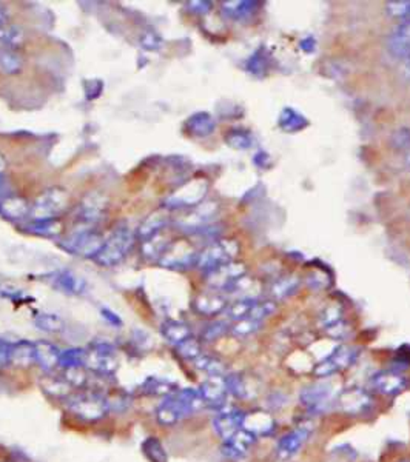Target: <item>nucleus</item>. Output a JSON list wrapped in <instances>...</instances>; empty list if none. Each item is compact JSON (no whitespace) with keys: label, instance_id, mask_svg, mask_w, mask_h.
I'll list each match as a JSON object with an SVG mask.
<instances>
[{"label":"nucleus","instance_id":"f257e3e1","mask_svg":"<svg viewBox=\"0 0 410 462\" xmlns=\"http://www.w3.org/2000/svg\"><path fill=\"white\" fill-rule=\"evenodd\" d=\"M204 407V401L198 390L180 389L164 398L156 409V419L162 426H175L183 419L195 415Z\"/></svg>","mask_w":410,"mask_h":462},{"label":"nucleus","instance_id":"f03ea898","mask_svg":"<svg viewBox=\"0 0 410 462\" xmlns=\"http://www.w3.org/2000/svg\"><path fill=\"white\" fill-rule=\"evenodd\" d=\"M66 406L74 416L85 422L101 421L110 411L107 396H103L98 390L90 389L70 394L66 399Z\"/></svg>","mask_w":410,"mask_h":462},{"label":"nucleus","instance_id":"7ed1b4c3","mask_svg":"<svg viewBox=\"0 0 410 462\" xmlns=\"http://www.w3.org/2000/svg\"><path fill=\"white\" fill-rule=\"evenodd\" d=\"M135 244V235L128 228H119L105 239L101 252L94 257L102 267H114L127 257L128 252Z\"/></svg>","mask_w":410,"mask_h":462},{"label":"nucleus","instance_id":"20e7f679","mask_svg":"<svg viewBox=\"0 0 410 462\" xmlns=\"http://www.w3.org/2000/svg\"><path fill=\"white\" fill-rule=\"evenodd\" d=\"M237 250H240V247H237L235 240H216V242H212L208 247H205L201 253H198L196 267L207 274L219 267L233 262Z\"/></svg>","mask_w":410,"mask_h":462},{"label":"nucleus","instance_id":"39448f33","mask_svg":"<svg viewBox=\"0 0 410 462\" xmlns=\"http://www.w3.org/2000/svg\"><path fill=\"white\" fill-rule=\"evenodd\" d=\"M70 205V195L61 187H51L36 197L31 204L33 219H56Z\"/></svg>","mask_w":410,"mask_h":462},{"label":"nucleus","instance_id":"423d86ee","mask_svg":"<svg viewBox=\"0 0 410 462\" xmlns=\"http://www.w3.org/2000/svg\"><path fill=\"white\" fill-rule=\"evenodd\" d=\"M105 242V239L96 233V231L91 230H82L76 231V233L70 235L61 240V248H63L66 253L82 256V257H96V255L101 252V248Z\"/></svg>","mask_w":410,"mask_h":462},{"label":"nucleus","instance_id":"0eeeda50","mask_svg":"<svg viewBox=\"0 0 410 462\" xmlns=\"http://www.w3.org/2000/svg\"><path fill=\"white\" fill-rule=\"evenodd\" d=\"M85 369L99 374V376H111L118 370V359L114 356V349L110 344H94L90 350H85Z\"/></svg>","mask_w":410,"mask_h":462},{"label":"nucleus","instance_id":"6e6552de","mask_svg":"<svg viewBox=\"0 0 410 462\" xmlns=\"http://www.w3.org/2000/svg\"><path fill=\"white\" fill-rule=\"evenodd\" d=\"M358 350L350 345H341L333 350L327 358H324L317 367L313 369V374L317 378H329L341 370L350 367L355 362Z\"/></svg>","mask_w":410,"mask_h":462},{"label":"nucleus","instance_id":"1a4fd4ad","mask_svg":"<svg viewBox=\"0 0 410 462\" xmlns=\"http://www.w3.org/2000/svg\"><path fill=\"white\" fill-rule=\"evenodd\" d=\"M205 276L207 284L212 287L215 292L232 293L236 284L245 276V267L242 264L230 262L213 270V272L207 273Z\"/></svg>","mask_w":410,"mask_h":462},{"label":"nucleus","instance_id":"9d476101","mask_svg":"<svg viewBox=\"0 0 410 462\" xmlns=\"http://www.w3.org/2000/svg\"><path fill=\"white\" fill-rule=\"evenodd\" d=\"M198 253L185 242L171 244L167 252L159 259V264L165 268L173 270H187L196 265Z\"/></svg>","mask_w":410,"mask_h":462},{"label":"nucleus","instance_id":"9b49d317","mask_svg":"<svg viewBox=\"0 0 410 462\" xmlns=\"http://www.w3.org/2000/svg\"><path fill=\"white\" fill-rule=\"evenodd\" d=\"M108 202L101 192L94 191L85 196L76 210V219L82 224H96L107 213Z\"/></svg>","mask_w":410,"mask_h":462},{"label":"nucleus","instance_id":"f8f14e48","mask_svg":"<svg viewBox=\"0 0 410 462\" xmlns=\"http://www.w3.org/2000/svg\"><path fill=\"white\" fill-rule=\"evenodd\" d=\"M198 391L201 394L204 406L215 410L224 409L228 394L225 376H208Z\"/></svg>","mask_w":410,"mask_h":462},{"label":"nucleus","instance_id":"ddd939ff","mask_svg":"<svg viewBox=\"0 0 410 462\" xmlns=\"http://www.w3.org/2000/svg\"><path fill=\"white\" fill-rule=\"evenodd\" d=\"M333 399V390L330 384H313L301 391V404L312 413L327 410Z\"/></svg>","mask_w":410,"mask_h":462},{"label":"nucleus","instance_id":"4468645a","mask_svg":"<svg viewBox=\"0 0 410 462\" xmlns=\"http://www.w3.org/2000/svg\"><path fill=\"white\" fill-rule=\"evenodd\" d=\"M319 327L332 338H344L349 333L347 322L344 321V310L339 304H332L324 308L319 316Z\"/></svg>","mask_w":410,"mask_h":462},{"label":"nucleus","instance_id":"2eb2a0df","mask_svg":"<svg viewBox=\"0 0 410 462\" xmlns=\"http://www.w3.org/2000/svg\"><path fill=\"white\" fill-rule=\"evenodd\" d=\"M338 407L346 415H361L371 406V396L362 389H347L338 394Z\"/></svg>","mask_w":410,"mask_h":462},{"label":"nucleus","instance_id":"dca6fc26","mask_svg":"<svg viewBox=\"0 0 410 462\" xmlns=\"http://www.w3.org/2000/svg\"><path fill=\"white\" fill-rule=\"evenodd\" d=\"M406 387L407 381L398 371H379L370 379V389L384 396H394V394L404 391Z\"/></svg>","mask_w":410,"mask_h":462},{"label":"nucleus","instance_id":"f3484780","mask_svg":"<svg viewBox=\"0 0 410 462\" xmlns=\"http://www.w3.org/2000/svg\"><path fill=\"white\" fill-rule=\"evenodd\" d=\"M244 421L245 413L242 410H225L219 413L213 419V428L219 438L227 441L228 438H232L235 433L244 428Z\"/></svg>","mask_w":410,"mask_h":462},{"label":"nucleus","instance_id":"a211bd4d","mask_svg":"<svg viewBox=\"0 0 410 462\" xmlns=\"http://www.w3.org/2000/svg\"><path fill=\"white\" fill-rule=\"evenodd\" d=\"M256 442V435L247 428H241L232 438L224 441L222 453L230 459H240L249 453V450Z\"/></svg>","mask_w":410,"mask_h":462},{"label":"nucleus","instance_id":"6ab92c4d","mask_svg":"<svg viewBox=\"0 0 410 462\" xmlns=\"http://www.w3.org/2000/svg\"><path fill=\"white\" fill-rule=\"evenodd\" d=\"M207 191V184L205 182H193L187 187H184L180 191H178L176 195L170 196L165 200V207L176 210V208H184L190 205H196L199 200H203Z\"/></svg>","mask_w":410,"mask_h":462},{"label":"nucleus","instance_id":"aec40b11","mask_svg":"<svg viewBox=\"0 0 410 462\" xmlns=\"http://www.w3.org/2000/svg\"><path fill=\"white\" fill-rule=\"evenodd\" d=\"M309 436H310V427L301 426L298 428H294L278 442L276 455H278L280 459H290L292 456L298 453L304 444H306Z\"/></svg>","mask_w":410,"mask_h":462},{"label":"nucleus","instance_id":"412c9836","mask_svg":"<svg viewBox=\"0 0 410 462\" xmlns=\"http://www.w3.org/2000/svg\"><path fill=\"white\" fill-rule=\"evenodd\" d=\"M50 282L57 292H62L65 294L81 296L87 292V284H85L83 279H81L78 274L68 272V270L54 273L50 277Z\"/></svg>","mask_w":410,"mask_h":462},{"label":"nucleus","instance_id":"4be33fe9","mask_svg":"<svg viewBox=\"0 0 410 462\" xmlns=\"http://www.w3.org/2000/svg\"><path fill=\"white\" fill-rule=\"evenodd\" d=\"M195 310L203 314V316H216L219 313L225 312V308L228 307L225 296H222L219 292H204L201 294H198L195 297L193 302Z\"/></svg>","mask_w":410,"mask_h":462},{"label":"nucleus","instance_id":"5701e85b","mask_svg":"<svg viewBox=\"0 0 410 462\" xmlns=\"http://www.w3.org/2000/svg\"><path fill=\"white\" fill-rule=\"evenodd\" d=\"M31 204L24 197L8 196L0 199V216L8 220H22L30 216Z\"/></svg>","mask_w":410,"mask_h":462},{"label":"nucleus","instance_id":"b1692460","mask_svg":"<svg viewBox=\"0 0 410 462\" xmlns=\"http://www.w3.org/2000/svg\"><path fill=\"white\" fill-rule=\"evenodd\" d=\"M185 130L193 138H208L216 130V120L210 113H196L187 119Z\"/></svg>","mask_w":410,"mask_h":462},{"label":"nucleus","instance_id":"393cba45","mask_svg":"<svg viewBox=\"0 0 410 462\" xmlns=\"http://www.w3.org/2000/svg\"><path fill=\"white\" fill-rule=\"evenodd\" d=\"M260 6L261 2H256V0H232V2L222 4V13L232 21H245V19L253 17Z\"/></svg>","mask_w":410,"mask_h":462},{"label":"nucleus","instance_id":"a878e982","mask_svg":"<svg viewBox=\"0 0 410 462\" xmlns=\"http://www.w3.org/2000/svg\"><path fill=\"white\" fill-rule=\"evenodd\" d=\"M9 364L17 369H28L36 364V344L28 341H19L11 344Z\"/></svg>","mask_w":410,"mask_h":462},{"label":"nucleus","instance_id":"bb28decb","mask_svg":"<svg viewBox=\"0 0 410 462\" xmlns=\"http://www.w3.org/2000/svg\"><path fill=\"white\" fill-rule=\"evenodd\" d=\"M61 350L48 341L36 342V364L43 371H53L56 367H59Z\"/></svg>","mask_w":410,"mask_h":462},{"label":"nucleus","instance_id":"cd10ccee","mask_svg":"<svg viewBox=\"0 0 410 462\" xmlns=\"http://www.w3.org/2000/svg\"><path fill=\"white\" fill-rule=\"evenodd\" d=\"M22 228L30 235L42 237H56L62 233V222L57 219H33L22 225Z\"/></svg>","mask_w":410,"mask_h":462},{"label":"nucleus","instance_id":"c85d7f7f","mask_svg":"<svg viewBox=\"0 0 410 462\" xmlns=\"http://www.w3.org/2000/svg\"><path fill=\"white\" fill-rule=\"evenodd\" d=\"M167 224H168V216L165 213H162V211H155V213L147 216L144 222L139 225L138 237L142 240V242H145V240L162 233V230L167 227Z\"/></svg>","mask_w":410,"mask_h":462},{"label":"nucleus","instance_id":"c756f323","mask_svg":"<svg viewBox=\"0 0 410 462\" xmlns=\"http://www.w3.org/2000/svg\"><path fill=\"white\" fill-rule=\"evenodd\" d=\"M299 290V279L294 276H282L270 285V296L275 301L289 299Z\"/></svg>","mask_w":410,"mask_h":462},{"label":"nucleus","instance_id":"7c9ffc66","mask_svg":"<svg viewBox=\"0 0 410 462\" xmlns=\"http://www.w3.org/2000/svg\"><path fill=\"white\" fill-rule=\"evenodd\" d=\"M245 70L252 76L262 79L270 70V56L265 51V48H257V50L247 59Z\"/></svg>","mask_w":410,"mask_h":462},{"label":"nucleus","instance_id":"2f4dec72","mask_svg":"<svg viewBox=\"0 0 410 462\" xmlns=\"http://www.w3.org/2000/svg\"><path fill=\"white\" fill-rule=\"evenodd\" d=\"M160 333L168 342L175 344V345L184 342L185 339L190 338V336H192V330H190V327L185 322H180V321L164 322L160 327Z\"/></svg>","mask_w":410,"mask_h":462},{"label":"nucleus","instance_id":"473e14b6","mask_svg":"<svg viewBox=\"0 0 410 462\" xmlns=\"http://www.w3.org/2000/svg\"><path fill=\"white\" fill-rule=\"evenodd\" d=\"M278 125H280V128L285 133H297V131H301L306 128L309 125V120L304 118L301 113L289 107V108H284L281 111Z\"/></svg>","mask_w":410,"mask_h":462},{"label":"nucleus","instance_id":"72a5a7b5","mask_svg":"<svg viewBox=\"0 0 410 462\" xmlns=\"http://www.w3.org/2000/svg\"><path fill=\"white\" fill-rule=\"evenodd\" d=\"M256 301L257 297H240V299L232 302L225 308V314L228 319H232L235 322L249 319Z\"/></svg>","mask_w":410,"mask_h":462},{"label":"nucleus","instance_id":"f704fd0d","mask_svg":"<svg viewBox=\"0 0 410 462\" xmlns=\"http://www.w3.org/2000/svg\"><path fill=\"white\" fill-rule=\"evenodd\" d=\"M140 391L144 394H150V396H168L173 391H176V385L167 379L151 376L144 381L140 385Z\"/></svg>","mask_w":410,"mask_h":462},{"label":"nucleus","instance_id":"c9c22d12","mask_svg":"<svg viewBox=\"0 0 410 462\" xmlns=\"http://www.w3.org/2000/svg\"><path fill=\"white\" fill-rule=\"evenodd\" d=\"M193 364L198 370L207 373L208 376H224L225 374V364L216 356L203 353L201 356H198Z\"/></svg>","mask_w":410,"mask_h":462},{"label":"nucleus","instance_id":"e433bc0d","mask_svg":"<svg viewBox=\"0 0 410 462\" xmlns=\"http://www.w3.org/2000/svg\"><path fill=\"white\" fill-rule=\"evenodd\" d=\"M227 145H230L235 150H250L255 145L253 134L249 130L235 128L225 134Z\"/></svg>","mask_w":410,"mask_h":462},{"label":"nucleus","instance_id":"4c0bfd02","mask_svg":"<svg viewBox=\"0 0 410 462\" xmlns=\"http://www.w3.org/2000/svg\"><path fill=\"white\" fill-rule=\"evenodd\" d=\"M37 329L45 333H61L63 330V321L61 316L54 313H39L34 316L33 319Z\"/></svg>","mask_w":410,"mask_h":462},{"label":"nucleus","instance_id":"58836bf2","mask_svg":"<svg viewBox=\"0 0 410 462\" xmlns=\"http://www.w3.org/2000/svg\"><path fill=\"white\" fill-rule=\"evenodd\" d=\"M142 453H144V456L150 462H167L168 461L164 446H162V442L155 436H150L144 442H142Z\"/></svg>","mask_w":410,"mask_h":462},{"label":"nucleus","instance_id":"ea45409f","mask_svg":"<svg viewBox=\"0 0 410 462\" xmlns=\"http://www.w3.org/2000/svg\"><path fill=\"white\" fill-rule=\"evenodd\" d=\"M170 245H171L170 240L164 235L159 233L158 236L145 240L144 247H142V253H144V256L148 259H160Z\"/></svg>","mask_w":410,"mask_h":462},{"label":"nucleus","instance_id":"a19ab883","mask_svg":"<svg viewBox=\"0 0 410 462\" xmlns=\"http://www.w3.org/2000/svg\"><path fill=\"white\" fill-rule=\"evenodd\" d=\"M22 70V59L11 48L0 46V71L16 74Z\"/></svg>","mask_w":410,"mask_h":462},{"label":"nucleus","instance_id":"79ce46f5","mask_svg":"<svg viewBox=\"0 0 410 462\" xmlns=\"http://www.w3.org/2000/svg\"><path fill=\"white\" fill-rule=\"evenodd\" d=\"M24 31L21 28L16 26V25H4L0 26V45L4 48H14L21 46L24 43Z\"/></svg>","mask_w":410,"mask_h":462},{"label":"nucleus","instance_id":"37998d69","mask_svg":"<svg viewBox=\"0 0 410 462\" xmlns=\"http://www.w3.org/2000/svg\"><path fill=\"white\" fill-rule=\"evenodd\" d=\"M85 365V350L83 349H66L61 351L59 367L63 370L81 369ZM85 369V367H83Z\"/></svg>","mask_w":410,"mask_h":462},{"label":"nucleus","instance_id":"c03bdc74","mask_svg":"<svg viewBox=\"0 0 410 462\" xmlns=\"http://www.w3.org/2000/svg\"><path fill=\"white\" fill-rule=\"evenodd\" d=\"M176 350L180 358L188 359V361H195L198 356L203 354V346L201 342H199L193 336H190L188 339H185L184 342H180L176 345Z\"/></svg>","mask_w":410,"mask_h":462},{"label":"nucleus","instance_id":"a18cd8bd","mask_svg":"<svg viewBox=\"0 0 410 462\" xmlns=\"http://www.w3.org/2000/svg\"><path fill=\"white\" fill-rule=\"evenodd\" d=\"M262 327V322L260 321H253V319H242V321H236L230 327V333L233 336H237V338H247L253 333H256Z\"/></svg>","mask_w":410,"mask_h":462},{"label":"nucleus","instance_id":"49530a36","mask_svg":"<svg viewBox=\"0 0 410 462\" xmlns=\"http://www.w3.org/2000/svg\"><path fill=\"white\" fill-rule=\"evenodd\" d=\"M275 312H276L275 301H260V299H257L255 307H253L252 313H250L249 319L262 322L264 319H267V317H270Z\"/></svg>","mask_w":410,"mask_h":462},{"label":"nucleus","instance_id":"de8ad7c7","mask_svg":"<svg viewBox=\"0 0 410 462\" xmlns=\"http://www.w3.org/2000/svg\"><path fill=\"white\" fill-rule=\"evenodd\" d=\"M225 384L228 393L235 394L236 398H247L249 396V389H247L245 381L237 376V374H230V376H225Z\"/></svg>","mask_w":410,"mask_h":462},{"label":"nucleus","instance_id":"09e8293b","mask_svg":"<svg viewBox=\"0 0 410 462\" xmlns=\"http://www.w3.org/2000/svg\"><path fill=\"white\" fill-rule=\"evenodd\" d=\"M387 13L399 19V21H406V19L410 17V0H398V2H387L386 5Z\"/></svg>","mask_w":410,"mask_h":462},{"label":"nucleus","instance_id":"8fccbe9b","mask_svg":"<svg viewBox=\"0 0 410 462\" xmlns=\"http://www.w3.org/2000/svg\"><path fill=\"white\" fill-rule=\"evenodd\" d=\"M228 330V325L222 321H216L213 324H210L205 327V330L203 332V339L204 341H208V342H212V341H216L221 338V336Z\"/></svg>","mask_w":410,"mask_h":462},{"label":"nucleus","instance_id":"3c124183","mask_svg":"<svg viewBox=\"0 0 410 462\" xmlns=\"http://www.w3.org/2000/svg\"><path fill=\"white\" fill-rule=\"evenodd\" d=\"M390 145L395 150H410V128L396 130L390 138Z\"/></svg>","mask_w":410,"mask_h":462},{"label":"nucleus","instance_id":"603ef678","mask_svg":"<svg viewBox=\"0 0 410 462\" xmlns=\"http://www.w3.org/2000/svg\"><path fill=\"white\" fill-rule=\"evenodd\" d=\"M140 45L144 46L145 50H148V51H156L160 48L162 41H160V37L156 33H145L140 38Z\"/></svg>","mask_w":410,"mask_h":462},{"label":"nucleus","instance_id":"864d4df0","mask_svg":"<svg viewBox=\"0 0 410 462\" xmlns=\"http://www.w3.org/2000/svg\"><path fill=\"white\" fill-rule=\"evenodd\" d=\"M212 6L213 4L207 2V0H193V2L187 4V8L195 14H205L212 9Z\"/></svg>","mask_w":410,"mask_h":462},{"label":"nucleus","instance_id":"5fc2aeb1","mask_svg":"<svg viewBox=\"0 0 410 462\" xmlns=\"http://www.w3.org/2000/svg\"><path fill=\"white\" fill-rule=\"evenodd\" d=\"M103 88V83L101 81H88L85 83V93H87V99L93 101L101 96Z\"/></svg>","mask_w":410,"mask_h":462},{"label":"nucleus","instance_id":"6e6d98bb","mask_svg":"<svg viewBox=\"0 0 410 462\" xmlns=\"http://www.w3.org/2000/svg\"><path fill=\"white\" fill-rule=\"evenodd\" d=\"M101 314H102V317H103L105 321L110 322V325H113V327H121L122 325V319H121V317L116 313H114V312H111L110 308H102Z\"/></svg>","mask_w":410,"mask_h":462},{"label":"nucleus","instance_id":"4d7b16f0","mask_svg":"<svg viewBox=\"0 0 410 462\" xmlns=\"http://www.w3.org/2000/svg\"><path fill=\"white\" fill-rule=\"evenodd\" d=\"M299 48L301 51H304L306 54H312L314 50H317V41H314V37L309 36L299 42Z\"/></svg>","mask_w":410,"mask_h":462},{"label":"nucleus","instance_id":"13d9d810","mask_svg":"<svg viewBox=\"0 0 410 462\" xmlns=\"http://www.w3.org/2000/svg\"><path fill=\"white\" fill-rule=\"evenodd\" d=\"M9 192H11V185H9V182L6 180L5 175H0V199L11 196Z\"/></svg>","mask_w":410,"mask_h":462},{"label":"nucleus","instance_id":"bf43d9fd","mask_svg":"<svg viewBox=\"0 0 410 462\" xmlns=\"http://www.w3.org/2000/svg\"><path fill=\"white\" fill-rule=\"evenodd\" d=\"M253 162L256 163L257 167L262 168V167L267 165V163L270 162V158H269V154H267V153H257L256 156L253 158Z\"/></svg>","mask_w":410,"mask_h":462},{"label":"nucleus","instance_id":"052dcab7","mask_svg":"<svg viewBox=\"0 0 410 462\" xmlns=\"http://www.w3.org/2000/svg\"><path fill=\"white\" fill-rule=\"evenodd\" d=\"M6 19H8V14H6V9L0 5V26H4L6 25Z\"/></svg>","mask_w":410,"mask_h":462},{"label":"nucleus","instance_id":"680f3d73","mask_svg":"<svg viewBox=\"0 0 410 462\" xmlns=\"http://www.w3.org/2000/svg\"><path fill=\"white\" fill-rule=\"evenodd\" d=\"M404 62V71H406V76L410 79V56L406 57V59L403 61Z\"/></svg>","mask_w":410,"mask_h":462},{"label":"nucleus","instance_id":"e2e57ef3","mask_svg":"<svg viewBox=\"0 0 410 462\" xmlns=\"http://www.w3.org/2000/svg\"><path fill=\"white\" fill-rule=\"evenodd\" d=\"M5 167H6V160L4 159L2 154H0V175H4V171H5Z\"/></svg>","mask_w":410,"mask_h":462},{"label":"nucleus","instance_id":"0e129e2a","mask_svg":"<svg viewBox=\"0 0 410 462\" xmlns=\"http://www.w3.org/2000/svg\"><path fill=\"white\" fill-rule=\"evenodd\" d=\"M406 163H407V167L410 168V150H409V153H407V156H406Z\"/></svg>","mask_w":410,"mask_h":462},{"label":"nucleus","instance_id":"69168bd1","mask_svg":"<svg viewBox=\"0 0 410 462\" xmlns=\"http://www.w3.org/2000/svg\"><path fill=\"white\" fill-rule=\"evenodd\" d=\"M403 462H410V461H403Z\"/></svg>","mask_w":410,"mask_h":462}]
</instances>
